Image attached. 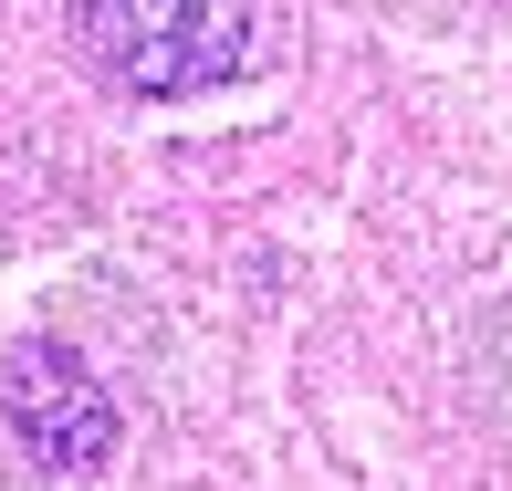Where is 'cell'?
Returning a JSON list of instances; mask_svg holds the SVG:
<instances>
[{
    "mask_svg": "<svg viewBox=\"0 0 512 491\" xmlns=\"http://www.w3.org/2000/svg\"><path fill=\"white\" fill-rule=\"evenodd\" d=\"M0 429L42 460V471H105L115 460V397L95 366L63 345H11L0 356Z\"/></svg>",
    "mask_w": 512,
    "mask_h": 491,
    "instance_id": "2",
    "label": "cell"
},
{
    "mask_svg": "<svg viewBox=\"0 0 512 491\" xmlns=\"http://www.w3.org/2000/svg\"><path fill=\"white\" fill-rule=\"evenodd\" d=\"M63 32L115 95H220L251 63V0H63Z\"/></svg>",
    "mask_w": 512,
    "mask_h": 491,
    "instance_id": "1",
    "label": "cell"
}]
</instances>
